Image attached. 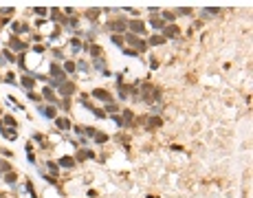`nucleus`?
Segmentation results:
<instances>
[{
	"mask_svg": "<svg viewBox=\"0 0 253 198\" xmlns=\"http://www.w3.org/2000/svg\"><path fill=\"white\" fill-rule=\"evenodd\" d=\"M106 29H108V31H115V35L128 33V20H112V22L106 24Z\"/></svg>",
	"mask_w": 253,
	"mask_h": 198,
	"instance_id": "nucleus-1",
	"label": "nucleus"
},
{
	"mask_svg": "<svg viewBox=\"0 0 253 198\" xmlns=\"http://www.w3.org/2000/svg\"><path fill=\"white\" fill-rule=\"evenodd\" d=\"M123 42L132 44V46H137V49H141V51H145V49H147V42H143L141 37L134 35V33H123Z\"/></svg>",
	"mask_w": 253,
	"mask_h": 198,
	"instance_id": "nucleus-2",
	"label": "nucleus"
},
{
	"mask_svg": "<svg viewBox=\"0 0 253 198\" xmlns=\"http://www.w3.org/2000/svg\"><path fill=\"white\" fill-rule=\"evenodd\" d=\"M51 79L64 84V82H66V73H64V68H60L57 64H51Z\"/></svg>",
	"mask_w": 253,
	"mask_h": 198,
	"instance_id": "nucleus-3",
	"label": "nucleus"
},
{
	"mask_svg": "<svg viewBox=\"0 0 253 198\" xmlns=\"http://www.w3.org/2000/svg\"><path fill=\"white\" fill-rule=\"evenodd\" d=\"M128 33H134V35H139V33H145V24L141 22V20H128Z\"/></svg>",
	"mask_w": 253,
	"mask_h": 198,
	"instance_id": "nucleus-4",
	"label": "nucleus"
},
{
	"mask_svg": "<svg viewBox=\"0 0 253 198\" xmlns=\"http://www.w3.org/2000/svg\"><path fill=\"white\" fill-rule=\"evenodd\" d=\"M57 90H60V95H62V97H66V99H68L73 92H75V86H73L71 82H64V84H60V88H57Z\"/></svg>",
	"mask_w": 253,
	"mask_h": 198,
	"instance_id": "nucleus-5",
	"label": "nucleus"
},
{
	"mask_svg": "<svg viewBox=\"0 0 253 198\" xmlns=\"http://www.w3.org/2000/svg\"><path fill=\"white\" fill-rule=\"evenodd\" d=\"M178 26H176V24H170V26H165V29H163V37H165V40H170V37H178Z\"/></svg>",
	"mask_w": 253,
	"mask_h": 198,
	"instance_id": "nucleus-6",
	"label": "nucleus"
},
{
	"mask_svg": "<svg viewBox=\"0 0 253 198\" xmlns=\"http://www.w3.org/2000/svg\"><path fill=\"white\" fill-rule=\"evenodd\" d=\"M92 97H95V99H101V101H112L110 92L104 90V88H95V90H92Z\"/></svg>",
	"mask_w": 253,
	"mask_h": 198,
	"instance_id": "nucleus-7",
	"label": "nucleus"
},
{
	"mask_svg": "<svg viewBox=\"0 0 253 198\" xmlns=\"http://www.w3.org/2000/svg\"><path fill=\"white\" fill-rule=\"evenodd\" d=\"M40 112H42V115H44L46 119H55V115H57V110H55V106H46V108H42Z\"/></svg>",
	"mask_w": 253,
	"mask_h": 198,
	"instance_id": "nucleus-8",
	"label": "nucleus"
},
{
	"mask_svg": "<svg viewBox=\"0 0 253 198\" xmlns=\"http://www.w3.org/2000/svg\"><path fill=\"white\" fill-rule=\"evenodd\" d=\"M150 26L156 29V31H163V29H165V22L161 20V18H152V20H150Z\"/></svg>",
	"mask_w": 253,
	"mask_h": 198,
	"instance_id": "nucleus-9",
	"label": "nucleus"
},
{
	"mask_svg": "<svg viewBox=\"0 0 253 198\" xmlns=\"http://www.w3.org/2000/svg\"><path fill=\"white\" fill-rule=\"evenodd\" d=\"M161 123H163V121H161V117H150L147 119V128H161Z\"/></svg>",
	"mask_w": 253,
	"mask_h": 198,
	"instance_id": "nucleus-10",
	"label": "nucleus"
},
{
	"mask_svg": "<svg viewBox=\"0 0 253 198\" xmlns=\"http://www.w3.org/2000/svg\"><path fill=\"white\" fill-rule=\"evenodd\" d=\"M55 126L60 130H71V121L68 119H55Z\"/></svg>",
	"mask_w": 253,
	"mask_h": 198,
	"instance_id": "nucleus-11",
	"label": "nucleus"
},
{
	"mask_svg": "<svg viewBox=\"0 0 253 198\" xmlns=\"http://www.w3.org/2000/svg\"><path fill=\"white\" fill-rule=\"evenodd\" d=\"M60 165H62V167H73V165H75V158H73V156H62V158H60Z\"/></svg>",
	"mask_w": 253,
	"mask_h": 198,
	"instance_id": "nucleus-12",
	"label": "nucleus"
},
{
	"mask_svg": "<svg viewBox=\"0 0 253 198\" xmlns=\"http://www.w3.org/2000/svg\"><path fill=\"white\" fill-rule=\"evenodd\" d=\"M88 49V53L92 55V57H99L101 55V46H97V44H90V46H86Z\"/></svg>",
	"mask_w": 253,
	"mask_h": 198,
	"instance_id": "nucleus-13",
	"label": "nucleus"
},
{
	"mask_svg": "<svg viewBox=\"0 0 253 198\" xmlns=\"http://www.w3.org/2000/svg\"><path fill=\"white\" fill-rule=\"evenodd\" d=\"M9 46H11L13 51H24V49H26V44L20 42V40H11V44H9Z\"/></svg>",
	"mask_w": 253,
	"mask_h": 198,
	"instance_id": "nucleus-14",
	"label": "nucleus"
},
{
	"mask_svg": "<svg viewBox=\"0 0 253 198\" xmlns=\"http://www.w3.org/2000/svg\"><path fill=\"white\" fill-rule=\"evenodd\" d=\"M20 82H22V86L26 88V92H31V88H33V77H26V75H24Z\"/></svg>",
	"mask_w": 253,
	"mask_h": 198,
	"instance_id": "nucleus-15",
	"label": "nucleus"
},
{
	"mask_svg": "<svg viewBox=\"0 0 253 198\" xmlns=\"http://www.w3.org/2000/svg\"><path fill=\"white\" fill-rule=\"evenodd\" d=\"M163 42H165V37H163V35H154V37H150V42H147V44H150V46H158V44H163Z\"/></svg>",
	"mask_w": 253,
	"mask_h": 198,
	"instance_id": "nucleus-16",
	"label": "nucleus"
},
{
	"mask_svg": "<svg viewBox=\"0 0 253 198\" xmlns=\"http://www.w3.org/2000/svg\"><path fill=\"white\" fill-rule=\"evenodd\" d=\"M86 158H92V152L90 150H81V152L77 154V161H86Z\"/></svg>",
	"mask_w": 253,
	"mask_h": 198,
	"instance_id": "nucleus-17",
	"label": "nucleus"
},
{
	"mask_svg": "<svg viewBox=\"0 0 253 198\" xmlns=\"http://www.w3.org/2000/svg\"><path fill=\"white\" fill-rule=\"evenodd\" d=\"M46 167H49V172H51L53 176H57V172H60V167H57V163H53V161H49V163H46Z\"/></svg>",
	"mask_w": 253,
	"mask_h": 198,
	"instance_id": "nucleus-18",
	"label": "nucleus"
},
{
	"mask_svg": "<svg viewBox=\"0 0 253 198\" xmlns=\"http://www.w3.org/2000/svg\"><path fill=\"white\" fill-rule=\"evenodd\" d=\"M174 18H176V13H174V11H163V18H161V20H163V22H165V20H167V22H172Z\"/></svg>",
	"mask_w": 253,
	"mask_h": 198,
	"instance_id": "nucleus-19",
	"label": "nucleus"
},
{
	"mask_svg": "<svg viewBox=\"0 0 253 198\" xmlns=\"http://www.w3.org/2000/svg\"><path fill=\"white\" fill-rule=\"evenodd\" d=\"M13 31H16V33H24V31H29V26H26V24H18V22H16V24H13Z\"/></svg>",
	"mask_w": 253,
	"mask_h": 198,
	"instance_id": "nucleus-20",
	"label": "nucleus"
},
{
	"mask_svg": "<svg viewBox=\"0 0 253 198\" xmlns=\"http://www.w3.org/2000/svg\"><path fill=\"white\" fill-rule=\"evenodd\" d=\"M92 139H95V143H106V141H108V137H106V134H101V132H97V134L92 137Z\"/></svg>",
	"mask_w": 253,
	"mask_h": 198,
	"instance_id": "nucleus-21",
	"label": "nucleus"
},
{
	"mask_svg": "<svg viewBox=\"0 0 253 198\" xmlns=\"http://www.w3.org/2000/svg\"><path fill=\"white\" fill-rule=\"evenodd\" d=\"M64 73H66V75L68 73H75V64L73 62H64Z\"/></svg>",
	"mask_w": 253,
	"mask_h": 198,
	"instance_id": "nucleus-22",
	"label": "nucleus"
},
{
	"mask_svg": "<svg viewBox=\"0 0 253 198\" xmlns=\"http://www.w3.org/2000/svg\"><path fill=\"white\" fill-rule=\"evenodd\" d=\"M5 181H7L9 185H11V183H16V181H18V176H16L13 172H7V176H5Z\"/></svg>",
	"mask_w": 253,
	"mask_h": 198,
	"instance_id": "nucleus-23",
	"label": "nucleus"
},
{
	"mask_svg": "<svg viewBox=\"0 0 253 198\" xmlns=\"http://www.w3.org/2000/svg\"><path fill=\"white\" fill-rule=\"evenodd\" d=\"M0 172H11V163H7V161H0Z\"/></svg>",
	"mask_w": 253,
	"mask_h": 198,
	"instance_id": "nucleus-24",
	"label": "nucleus"
},
{
	"mask_svg": "<svg viewBox=\"0 0 253 198\" xmlns=\"http://www.w3.org/2000/svg\"><path fill=\"white\" fill-rule=\"evenodd\" d=\"M42 92H44V99H49V101H53V90H51L49 86H46V88H44Z\"/></svg>",
	"mask_w": 253,
	"mask_h": 198,
	"instance_id": "nucleus-25",
	"label": "nucleus"
},
{
	"mask_svg": "<svg viewBox=\"0 0 253 198\" xmlns=\"http://www.w3.org/2000/svg\"><path fill=\"white\" fill-rule=\"evenodd\" d=\"M99 13H101L99 9H88V11H86V16H88V18H97Z\"/></svg>",
	"mask_w": 253,
	"mask_h": 198,
	"instance_id": "nucleus-26",
	"label": "nucleus"
},
{
	"mask_svg": "<svg viewBox=\"0 0 253 198\" xmlns=\"http://www.w3.org/2000/svg\"><path fill=\"white\" fill-rule=\"evenodd\" d=\"M84 134H86V137H95L97 130H95V128H84Z\"/></svg>",
	"mask_w": 253,
	"mask_h": 198,
	"instance_id": "nucleus-27",
	"label": "nucleus"
},
{
	"mask_svg": "<svg viewBox=\"0 0 253 198\" xmlns=\"http://www.w3.org/2000/svg\"><path fill=\"white\" fill-rule=\"evenodd\" d=\"M112 42H115L117 46H121L123 44V35H112Z\"/></svg>",
	"mask_w": 253,
	"mask_h": 198,
	"instance_id": "nucleus-28",
	"label": "nucleus"
},
{
	"mask_svg": "<svg viewBox=\"0 0 253 198\" xmlns=\"http://www.w3.org/2000/svg\"><path fill=\"white\" fill-rule=\"evenodd\" d=\"M77 68H79V71H84V73H88V71H90V66H88L86 62H79V64H77Z\"/></svg>",
	"mask_w": 253,
	"mask_h": 198,
	"instance_id": "nucleus-29",
	"label": "nucleus"
},
{
	"mask_svg": "<svg viewBox=\"0 0 253 198\" xmlns=\"http://www.w3.org/2000/svg\"><path fill=\"white\" fill-rule=\"evenodd\" d=\"M5 57H7L9 62H18V57H13V55H11V51H9V49H5Z\"/></svg>",
	"mask_w": 253,
	"mask_h": 198,
	"instance_id": "nucleus-30",
	"label": "nucleus"
},
{
	"mask_svg": "<svg viewBox=\"0 0 253 198\" xmlns=\"http://www.w3.org/2000/svg\"><path fill=\"white\" fill-rule=\"evenodd\" d=\"M5 123H7V126H11V128H16V126H18L13 117H5Z\"/></svg>",
	"mask_w": 253,
	"mask_h": 198,
	"instance_id": "nucleus-31",
	"label": "nucleus"
},
{
	"mask_svg": "<svg viewBox=\"0 0 253 198\" xmlns=\"http://www.w3.org/2000/svg\"><path fill=\"white\" fill-rule=\"evenodd\" d=\"M95 66H97V68H101V71L106 68V66H104V60H101V57H95Z\"/></svg>",
	"mask_w": 253,
	"mask_h": 198,
	"instance_id": "nucleus-32",
	"label": "nucleus"
},
{
	"mask_svg": "<svg viewBox=\"0 0 253 198\" xmlns=\"http://www.w3.org/2000/svg\"><path fill=\"white\" fill-rule=\"evenodd\" d=\"M203 13H205V16H216V13H218V9H216V7H213V9H205Z\"/></svg>",
	"mask_w": 253,
	"mask_h": 198,
	"instance_id": "nucleus-33",
	"label": "nucleus"
},
{
	"mask_svg": "<svg viewBox=\"0 0 253 198\" xmlns=\"http://www.w3.org/2000/svg\"><path fill=\"white\" fill-rule=\"evenodd\" d=\"M66 24H68V26H73V29H77V24H79V22L75 20V18H71V20H66Z\"/></svg>",
	"mask_w": 253,
	"mask_h": 198,
	"instance_id": "nucleus-34",
	"label": "nucleus"
},
{
	"mask_svg": "<svg viewBox=\"0 0 253 198\" xmlns=\"http://www.w3.org/2000/svg\"><path fill=\"white\" fill-rule=\"evenodd\" d=\"M106 112H110V115H115V112H117V106H112V103H108V106H106Z\"/></svg>",
	"mask_w": 253,
	"mask_h": 198,
	"instance_id": "nucleus-35",
	"label": "nucleus"
},
{
	"mask_svg": "<svg viewBox=\"0 0 253 198\" xmlns=\"http://www.w3.org/2000/svg\"><path fill=\"white\" fill-rule=\"evenodd\" d=\"M123 53H126V55H130V57H137V55H139V53H137V51H132V49H123Z\"/></svg>",
	"mask_w": 253,
	"mask_h": 198,
	"instance_id": "nucleus-36",
	"label": "nucleus"
},
{
	"mask_svg": "<svg viewBox=\"0 0 253 198\" xmlns=\"http://www.w3.org/2000/svg\"><path fill=\"white\" fill-rule=\"evenodd\" d=\"M29 99H31V101H40V95H35V92L31 90V92H29Z\"/></svg>",
	"mask_w": 253,
	"mask_h": 198,
	"instance_id": "nucleus-37",
	"label": "nucleus"
},
{
	"mask_svg": "<svg viewBox=\"0 0 253 198\" xmlns=\"http://www.w3.org/2000/svg\"><path fill=\"white\" fill-rule=\"evenodd\" d=\"M178 13H181V16H187V13H192V9H187V7H183V9H178Z\"/></svg>",
	"mask_w": 253,
	"mask_h": 198,
	"instance_id": "nucleus-38",
	"label": "nucleus"
},
{
	"mask_svg": "<svg viewBox=\"0 0 253 198\" xmlns=\"http://www.w3.org/2000/svg\"><path fill=\"white\" fill-rule=\"evenodd\" d=\"M5 79H7L9 84H16V77H13V73H9V75H7V77H5Z\"/></svg>",
	"mask_w": 253,
	"mask_h": 198,
	"instance_id": "nucleus-39",
	"label": "nucleus"
},
{
	"mask_svg": "<svg viewBox=\"0 0 253 198\" xmlns=\"http://www.w3.org/2000/svg\"><path fill=\"white\" fill-rule=\"evenodd\" d=\"M35 13H37V16H44V13H46V9H44V7H37V9H35Z\"/></svg>",
	"mask_w": 253,
	"mask_h": 198,
	"instance_id": "nucleus-40",
	"label": "nucleus"
},
{
	"mask_svg": "<svg viewBox=\"0 0 253 198\" xmlns=\"http://www.w3.org/2000/svg\"><path fill=\"white\" fill-rule=\"evenodd\" d=\"M71 44H73V51H79V42L77 40H71Z\"/></svg>",
	"mask_w": 253,
	"mask_h": 198,
	"instance_id": "nucleus-41",
	"label": "nucleus"
}]
</instances>
